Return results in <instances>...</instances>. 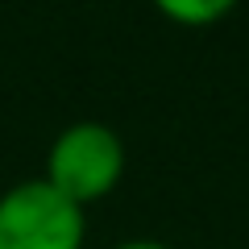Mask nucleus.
<instances>
[{"mask_svg": "<svg viewBox=\"0 0 249 249\" xmlns=\"http://www.w3.org/2000/svg\"><path fill=\"white\" fill-rule=\"evenodd\" d=\"M124 175V142L104 121H75L67 124L46 150L42 178L88 212L104 196H112Z\"/></svg>", "mask_w": 249, "mask_h": 249, "instance_id": "obj_1", "label": "nucleus"}, {"mask_svg": "<svg viewBox=\"0 0 249 249\" xmlns=\"http://www.w3.org/2000/svg\"><path fill=\"white\" fill-rule=\"evenodd\" d=\"M88 212L46 178H25L0 191V249H83Z\"/></svg>", "mask_w": 249, "mask_h": 249, "instance_id": "obj_2", "label": "nucleus"}, {"mask_svg": "<svg viewBox=\"0 0 249 249\" xmlns=\"http://www.w3.org/2000/svg\"><path fill=\"white\" fill-rule=\"evenodd\" d=\"M162 17H170L175 25H187V29H204V25H216L220 17H229L237 9V0H154Z\"/></svg>", "mask_w": 249, "mask_h": 249, "instance_id": "obj_3", "label": "nucleus"}, {"mask_svg": "<svg viewBox=\"0 0 249 249\" xmlns=\"http://www.w3.org/2000/svg\"><path fill=\"white\" fill-rule=\"evenodd\" d=\"M112 249H170L166 241H150V237H133V241H121V245Z\"/></svg>", "mask_w": 249, "mask_h": 249, "instance_id": "obj_4", "label": "nucleus"}]
</instances>
